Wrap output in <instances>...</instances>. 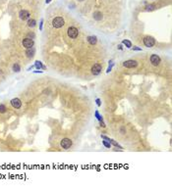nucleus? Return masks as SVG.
<instances>
[{
    "label": "nucleus",
    "mask_w": 172,
    "mask_h": 191,
    "mask_svg": "<svg viewBox=\"0 0 172 191\" xmlns=\"http://www.w3.org/2000/svg\"><path fill=\"white\" fill-rule=\"evenodd\" d=\"M64 24H65V21H64V19L62 17H56V18H54L52 20V25H53V26L55 28L62 27L64 26Z\"/></svg>",
    "instance_id": "obj_1"
},
{
    "label": "nucleus",
    "mask_w": 172,
    "mask_h": 191,
    "mask_svg": "<svg viewBox=\"0 0 172 191\" xmlns=\"http://www.w3.org/2000/svg\"><path fill=\"white\" fill-rule=\"evenodd\" d=\"M67 33H68V36L70 38H73V39L77 38V36L79 34V29L77 27H75V26H70L68 28V31H67Z\"/></svg>",
    "instance_id": "obj_2"
},
{
    "label": "nucleus",
    "mask_w": 172,
    "mask_h": 191,
    "mask_svg": "<svg viewBox=\"0 0 172 191\" xmlns=\"http://www.w3.org/2000/svg\"><path fill=\"white\" fill-rule=\"evenodd\" d=\"M22 44H23V46H24L26 49H29V48L34 47V45H35V41H34V39H33V38L26 37V38H24V39H23Z\"/></svg>",
    "instance_id": "obj_3"
},
{
    "label": "nucleus",
    "mask_w": 172,
    "mask_h": 191,
    "mask_svg": "<svg viewBox=\"0 0 172 191\" xmlns=\"http://www.w3.org/2000/svg\"><path fill=\"white\" fill-rule=\"evenodd\" d=\"M144 44L145 46L148 47V48H151L155 45V39L151 36H146L144 38Z\"/></svg>",
    "instance_id": "obj_4"
},
{
    "label": "nucleus",
    "mask_w": 172,
    "mask_h": 191,
    "mask_svg": "<svg viewBox=\"0 0 172 191\" xmlns=\"http://www.w3.org/2000/svg\"><path fill=\"white\" fill-rule=\"evenodd\" d=\"M72 144H73L72 140L69 139V138H63V139L60 141V146L62 147L64 150H68L69 148H71Z\"/></svg>",
    "instance_id": "obj_5"
},
{
    "label": "nucleus",
    "mask_w": 172,
    "mask_h": 191,
    "mask_svg": "<svg viewBox=\"0 0 172 191\" xmlns=\"http://www.w3.org/2000/svg\"><path fill=\"white\" fill-rule=\"evenodd\" d=\"M123 66L128 69H133L138 66V62L136 60H127L123 62Z\"/></svg>",
    "instance_id": "obj_6"
},
{
    "label": "nucleus",
    "mask_w": 172,
    "mask_h": 191,
    "mask_svg": "<svg viewBox=\"0 0 172 191\" xmlns=\"http://www.w3.org/2000/svg\"><path fill=\"white\" fill-rule=\"evenodd\" d=\"M150 63L152 64V66H155V67H157L159 64H160V57L158 56V55H156V54H152L151 56H150Z\"/></svg>",
    "instance_id": "obj_7"
},
{
    "label": "nucleus",
    "mask_w": 172,
    "mask_h": 191,
    "mask_svg": "<svg viewBox=\"0 0 172 191\" xmlns=\"http://www.w3.org/2000/svg\"><path fill=\"white\" fill-rule=\"evenodd\" d=\"M102 71V67L100 64H94L93 67H92V73L94 76H98L100 72Z\"/></svg>",
    "instance_id": "obj_8"
},
{
    "label": "nucleus",
    "mask_w": 172,
    "mask_h": 191,
    "mask_svg": "<svg viewBox=\"0 0 172 191\" xmlns=\"http://www.w3.org/2000/svg\"><path fill=\"white\" fill-rule=\"evenodd\" d=\"M10 103H11V105L14 109H20L22 107V101L19 98H13L10 101Z\"/></svg>",
    "instance_id": "obj_9"
},
{
    "label": "nucleus",
    "mask_w": 172,
    "mask_h": 191,
    "mask_svg": "<svg viewBox=\"0 0 172 191\" xmlns=\"http://www.w3.org/2000/svg\"><path fill=\"white\" fill-rule=\"evenodd\" d=\"M19 16H20V19H21V20L26 21V20H29V19H30L31 14H30V12L27 11V10H21L20 13H19Z\"/></svg>",
    "instance_id": "obj_10"
},
{
    "label": "nucleus",
    "mask_w": 172,
    "mask_h": 191,
    "mask_svg": "<svg viewBox=\"0 0 172 191\" xmlns=\"http://www.w3.org/2000/svg\"><path fill=\"white\" fill-rule=\"evenodd\" d=\"M35 68L37 71H41V70H46V67L42 65V63L40 61H36L35 62Z\"/></svg>",
    "instance_id": "obj_11"
},
{
    "label": "nucleus",
    "mask_w": 172,
    "mask_h": 191,
    "mask_svg": "<svg viewBox=\"0 0 172 191\" xmlns=\"http://www.w3.org/2000/svg\"><path fill=\"white\" fill-rule=\"evenodd\" d=\"M87 40H88V42L91 44V45H95L96 42H97V38H96V36H93V35L88 36Z\"/></svg>",
    "instance_id": "obj_12"
},
{
    "label": "nucleus",
    "mask_w": 172,
    "mask_h": 191,
    "mask_svg": "<svg viewBox=\"0 0 172 191\" xmlns=\"http://www.w3.org/2000/svg\"><path fill=\"white\" fill-rule=\"evenodd\" d=\"M35 53H36L35 47H32V48L27 49V52H26V54H27V56H28L29 58H33V57L35 56Z\"/></svg>",
    "instance_id": "obj_13"
},
{
    "label": "nucleus",
    "mask_w": 172,
    "mask_h": 191,
    "mask_svg": "<svg viewBox=\"0 0 172 191\" xmlns=\"http://www.w3.org/2000/svg\"><path fill=\"white\" fill-rule=\"evenodd\" d=\"M93 18L96 21H101L102 20V14H101V12H99V11L94 12L93 13Z\"/></svg>",
    "instance_id": "obj_14"
},
{
    "label": "nucleus",
    "mask_w": 172,
    "mask_h": 191,
    "mask_svg": "<svg viewBox=\"0 0 172 191\" xmlns=\"http://www.w3.org/2000/svg\"><path fill=\"white\" fill-rule=\"evenodd\" d=\"M109 142H110V144H111V145H114L115 147H117V148H119L120 150H122V149H123V147H122V146H120V145H119V143H118V142H116L115 140H113V139H111V138H110Z\"/></svg>",
    "instance_id": "obj_15"
},
{
    "label": "nucleus",
    "mask_w": 172,
    "mask_h": 191,
    "mask_svg": "<svg viewBox=\"0 0 172 191\" xmlns=\"http://www.w3.org/2000/svg\"><path fill=\"white\" fill-rule=\"evenodd\" d=\"M122 44H124L127 48H132V43H131L130 40H128V39H124L122 41Z\"/></svg>",
    "instance_id": "obj_16"
},
{
    "label": "nucleus",
    "mask_w": 172,
    "mask_h": 191,
    "mask_svg": "<svg viewBox=\"0 0 172 191\" xmlns=\"http://www.w3.org/2000/svg\"><path fill=\"white\" fill-rule=\"evenodd\" d=\"M12 69H13V71L15 72H21V67H20V65H19L18 63H15V64H14L13 67H12Z\"/></svg>",
    "instance_id": "obj_17"
},
{
    "label": "nucleus",
    "mask_w": 172,
    "mask_h": 191,
    "mask_svg": "<svg viewBox=\"0 0 172 191\" xmlns=\"http://www.w3.org/2000/svg\"><path fill=\"white\" fill-rule=\"evenodd\" d=\"M36 20H34V19H29V21H28V26H30V27H35V26H36Z\"/></svg>",
    "instance_id": "obj_18"
},
{
    "label": "nucleus",
    "mask_w": 172,
    "mask_h": 191,
    "mask_svg": "<svg viewBox=\"0 0 172 191\" xmlns=\"http://www.w3.org/2000/svg\"><path fill=\"white\" fill-rule=\"evenodd\" d=\"M94 116H95V118L98 120V122H101V121H103V118H102V116L99 114V112L98 111H95L94 112Z\"/></svg>",
    "instance_id": "obj_19"
},
{
    "label": "nucleus",
    "mask_w": 172,
    "mask_h": 191,
    "mask_svg": "<svg viewBox=\"0 0 172 191\" xmlns=\"http://www.w3.org/2000/svg\"><path fill=\"white\" fill-rule=\"evenodd\" d=\"M7 112V107L4 104H0V114H5Z\"/></svg>",
    "instance_id": "obj_20"
},
{
    "label": "nucleus",
    "mask_w": 172,
    "mask_h": 191,
    "mask_svg": "<svg viewBox=\"0 0 172 191\" xmlns=\"http://www.w3.org/2000/svg\"><path fill=\"white\" fill-rule=\"evenodd\" d=\"M102 144H103V146L104 147H106V148H108V149H110L111 148V144H110V142L109 141H107V140H102Z\"/></svg>",
    "instance_id": "obj_21"
},
{
    "label": "nucleus",
    "mask_w": 172,
    "mask_h": 191,
    "mask_svg": "<svg viewBox=\"0 0 172 191\" xmlns=\"http://www.w3.org/2000/svg\"><path fill=\"white\" fill-rule=\"evenodd\" d=\"M154 9H155V5H153V4H150V5H147L146 6V10L147 11H152Z\"/></svg>",
    "instance_id": "obj_22"
},
{
    "label": "nucleus",
    "mask_w": 172,
    "mask_h": 191,
    "mask_svg": "<svg viewBox=\"0 0 172 191\" xmlns=\"http://www.w3.org/2000/svg\"><path fill=\"white\" fill-rule=\"evenodd\" d=\"M95 103H96V105H97L98 107L101 106V100H100L99 98H96V99H95Z\"/></svg>",
    "instance_id": "obj_23"
},
{
    "label": "nucleus",
    "mask_w": 172,
    "mask_h": 191,
    "mask_svg": "<svg viewBox=\"0 0 172 191\" xmlns=\"http://www.w3.org/2000/svg\"><path fill=\"white\" fill-rule=\"evenodd\" d=\"M99 125H100V126H101V127H103V128H104V127H105V126H106V125H105V124H104V122H103V121H101V122H99Z\"/></svg>",
    "instance_id": "obj_24"
},
{
    "label": "nucleus",
    "mask_w": 172,
    "mask_h": 191,
    "mask_svg": "<svg viewBox=\"0 0 172 191\" xmlns=\"http://www.w3.org/2000/svg\"><path fill=\"white\" fill-rule=\"evenodd\" d=\"M120 132H121L122 134H125V133H126V129H125V127H121V128H120Z\"/></svg>",
    "instance_id": "obj_25"
},
{
    "label": "nucleus",
    "mask_w": 172,
    "mask_h": 191,
    "mask_svg": "<svg viewBox=\"0 0 172 191\" xmlns=\"http://www.w3.org/2000/svg\"><path fill=\"white\" fill-rule=\"evenodd\" d=\"M101 138H102V139H104V140H107V141H109V140H110V138H109V137H107V136H105V135H101Z\"/></svg>",
    "instance_id": "obj_26"
},
{
    "label": "nucleus",
    "mask_w": 172,
    "mask_h": 191,
    "mask_svg": "<svg viewBox=\"0 0 172 191\" xmlns=\"http://www.w3.org/2000/svg\"><path fill=\"white\" fill-rule=\"evenodd\" d=\"M133 50L134 51H142V48H140V47H133Z\"/></svg>",
    "instance_id": "obj_27"
},
{
    "label": "nucleus",
    "mask_w": 172,
    "mask_h": 191,
    "mask_svg": "<svg viewBox=\"0 0 172 191\" xmlns=\"http://www.w3.org/2000/svg\"><path fill=\"white\" fill-rule=\"evenodd\" d=\"M117 49H118V50H123V46H122V44H119V45L117 46Z\"/></svg>",
    "instance_id": "obj_28"
},
{
    "label": "nucleus",
    "mask_w": 172,
    "mask_h": 191,
    "mask_svg": "<svg viewBox=\"0 0 172 191\" xmlns=\"http://www.w3.org/2000/svg\"><path fill=\"white\" fill-rule=\"evenodd\" d=\"M42 23H43V21H40V25H39V29H40V31H42Z\"/></svg>",
    "instance_id": "obj_29"
},
{
    "label": "nucleus",
    "mask_w": 172,
    "mask_h": 191,
    "mask_svg": "<svg viewBox=\"0 0 172 191\" xmlns=\"http://www.w3.org/2000/svg\"><path fill=\"white\" fill-rule=\"evenodd\" d=\"M50 1H51V0H45V2H46V4H48V3H50Z\"/></svg>",
    "instance_id": "obj_30"
},
{
    "label": "nucleus",
    "mask_w": 172,
    "mask_h": 191,
    "mask_svg": "<svg viewBox=\"0 0 172 191\" xmlns=\"http://www.w3.org/2000/svg\"><path fill=\"white\" fill-rule=\"evenodd\" d=\"M79 1H84V0H79Z\"/></svg>",
    "instance_id": "obj_31"
}]
</instances>
